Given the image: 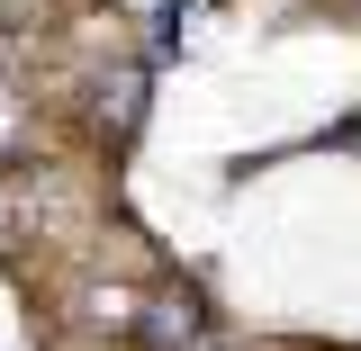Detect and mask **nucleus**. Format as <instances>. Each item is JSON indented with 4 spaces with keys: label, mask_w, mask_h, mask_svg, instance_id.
<instances>
[{
    "label": "nucleus",
    "mask_w": 361,
    "mask_h": 351,
    "mask_svg": "<svg viewBox=\"0 0 361 351\" xmlns=\"http://www.w3.org/2000/svg\"><path fill=\"white\" fill-rule=\"evenodd\" d=\"M190 343H208V298L172 279V288L145 307V351H190Z\"/></svg>",
    "instance_id": "f257e3e1"
},
{
    "label": "nucleus",
    "mask_w": 361,
    "mask_h": 351,
    "mask_svg": "<svg viewBox=\"0 0 361 351\" xmlns=\"http://www.w3.org/2000/svg\"><path fill=\"white\" fill-rule=\"evenodd\" d=\"M145 90H154V63H118L109 90H99V127H109V135H135V127H145Z\"/></svg>",
    "instance_id": "f03ea898"
}]
</instances>
